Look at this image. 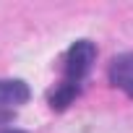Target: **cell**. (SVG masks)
Wrapping results in <instances>:
<instances>
[{
    "label": "cell",
    "instance_id": "1",
    "mask_svg": "<svg viewBox=\"0 0 133 133\" xmlns=\"http://www.w3.org/2000/svg\"><path fill=\"white\" fill-rule=\"evenodd\" d=\"M97 57V50L89 39H81L76 42L68 52H65V60H63V81L65 86H71V89H78L81 81L86 78L89 68H91V63Z\"/></svg>",
    "mask_w": 133,
    "mask_h": 133
},
{
    "label": "cell",
    "instance_id": "2",
    "mask_svg": "<svg viewBox=\"0 0 133 133\" xmlns=\"http://www.w3.org/2000/svg\"><path fill=\"white\" fill-rule=\"evenodd\" d=\"M26 99H29V89H26L24 81H18V78L0 81V123L11 120L13 110L21 107Z\"/></svg>",
    "mask_w": 133,
    "mask_h": 133
},
{
    "label": "cell",
    "instance_id": "3",
    "mask_svg": "<svg viewBox=\"0 0 133 133\" xmlns=\"http://www.w3.org/2000/svg\"><path fill=\"white\" fill-rule=\"evenodd\" d=\"M110 84L120 91H125L128 97H133V52L120 55L112 60L110 65Z\"/></svg>",
    "mask_w": 133,
    "mask_h": 133
},
{
    "label": "cell",
    "instance_id": "4",
    "mask_svg": "<svg viewBox=\"0 0 133 133\" xmlns=\"http://www.w3.org/2000/svg\"><path fill=\"white\" fill-rule=\"evenodd\" d=\"M3 133H24V130H3Z\"/></svg>",
    "mask_w": 133,
    "mask_h": 133
}]
</instances>
